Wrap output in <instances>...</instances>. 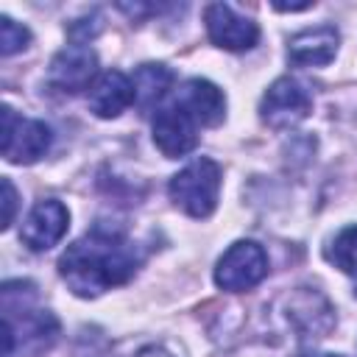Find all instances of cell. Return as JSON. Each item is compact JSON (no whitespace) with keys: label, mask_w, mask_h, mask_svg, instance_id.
<instances>
[{"label":"cell","mask_w":357,"mask_h":357,"mask_svg":"<svg viewBox=\"0 0 357 357\" xmlns=\"http://www.w3.org/2000/svg\"><path fill=\"white\" fill-rule=\"evenodd\" d=\"M139 268L137 245L112 226H95L81 240L67 245L59 259V273L81 298H95L103 290L126 284Z\"/></svg>","instance_id":"1"},{"label":"cell","mask_w":357,"mask_h":357,"mask_svg":"<svg viewBox=\"0 0 357 357\" xmlns=\"http://www.w3.org/2000/svg\"><path fill=\"white\" fill-rule=\"evenodd\" d=\"M33 284L31 282H6L3 284V335L6 357L17 351L36 357L47 351L59 337V321L47 310L31 307Z\"/></svg>","instance_id":"2"},{"label":"cell","mask_w":357,"mask_h":357,"mask_svg":"<svg viewBox=\"0 0 357 357\" xmlns=\"http://www.w3.org/2000/svg\"><path fill=\"white\" fill-rule=\"evenodd\" d=\"M167 192L173 204L190 218H209L220 195V165L215 159L198 156L170 178Z\"/></svg>","instance_id":"3"},{"label":"cell","mask_w":357,"mask_h":357,"mask_svg":"<svg viewBox=\"0 0 357 357\" xmlns=\"http://www.w3.org/2000/svg\"><path fill=\"white\" fill-rule=\"evenodd\" d=\"M0 117H3L0 148H3V156L8 162L31 165V162H36V159H42L47 153L53 134L42 120H25L11 106H3Z\"/></svg>","instance_id":"4"},{"label":"cell","mask_w":357,"mask_h":357,"mask_svg":"<svg viewBox=\"0 0 357 357\" xmlns=\"http://www.w3.org/2000/svg\"><path fill=\"white\" fill-rule=\"evenodd\" d=\"M265 273H268V257L262 245H257L254 240H237L218 259L215 284L229 293H243L257 287L265 279Z\"/></svg>","instance_id":"5"},{"label":"cell","mask_w":357,"mask_h":357,"mask_svg":"<svg viewBox=\"0 0 357 357\" xmlns=\"http://www.w3.org/2000/svg\"><path fill=\"white\" fill-rule=\"evenodd\" d=\"M310 109H312V95L307 92L304 84H298L290 75L276 78L259 103V114L271 128H290L301 123L310 114Z\"/></svg>","instance_id":"6"},{"label":"cell","mask_w":357,"mask_h":357,"mask_svg":"<svg viewBox=\"0 0 357 357\" xmlns=\"http://www.w3.org/2000/svg\"><path fill=\"white\" fill-rule=\"evenodd\" d=\"M153 142L167 156H184L198 145V123L181 103H167L153 114Z\"/></svg>","instance_id":"7"},{"label":"cell","mask_w":357,"mask_h":357,"mask_svg":"<svg viewBox=\"0 0 357 357\" xmlns=\"http://www.w3.org/2000/svg\"><path fill=\"white\" fill-rule=\"evenodd\" d=\"M204 20H206V33L209 39L223 47V50H248L257 45L259 39V28L254 20L248 17H240L231 6L226 3H212L206 6L204 11Z\"/></svg>","instance_id":"8"},{"label":"cell","mask_w":357,"mask_h":357,"mask_svg":"<svg viewBox=\"0 0 357 357\" xmlns=\"http://www.w3.org/2000/svg\"><path fill=\"white\" fill-rule=\"evenodd\" d=\"M95 75H98V56H95V50H89L81 42L59 50L50 61V70H47L50 84L61 92L92 89Z\"/></svg>","instance_id":"9"},{"label":"cell","mask_w":357,"mask_h":357,"mask_svg":"<svg viewBox=\"0 0 357 357\" xmlns=\"http://www.w3.org/2000/svg\"><path fill=\"white\" fill-rule=\"evenodd\" d=\"M67 223H70V212H67V206L61 201H56V198L39 201L28 212V218H25V223L20 229V240L31 251H47L64 237Z\"/></svg>","instance_id":"10"},{"label":"cell","mask_w":357,"mask_h":357,"mask_svg":"<svg viewBox=\"0 0 357 357\" xmlns=\"http://www.w3.org/2000/svg\"><path fill=\"white\" fill-rule=\"evenodd\" d=\"M284 304H287V310H284L287 321L304 337H324L332 329V324H335L332 307H329V301L318 290L298 287L293 296L284 298Z\"/></svg>","instance_id":"11"},{"label":"cell","mask_w":357,"mask_h":357,"mask_svg":"<svg viewBox=\"0 0 357 357\" xmlns=\"http://www.w3.org/2000/svg\"><path fill=\"white\" fill-rule=\"evenodd\" d=\"M340 33L335 25H315L304 28L290 36L287 42V59L296 67H324L335 59L337 53Z\"/></svg>","instance_id":"12"},{"label":"cell","mask_w":357,"mask_h":357,"mask_svg":"<svg viewBox=\"0 0 357 357\" xmlns=\"http://www.w3.org/2000/svg\"><path fill=\"white\" fill-rule=\"evenodd\" d=\"M176 103H181L195 117L198 126H218L226 117V98L206 78H190V81H184L181 89H178V95H176Z\"/></svg>","instance_id":"13"},{"label":"cell","mask_w":357,"mask_h":357,"mask_svg":"<svg viewBox=\"0 0 357 357\" xmlns=\"http://www.w3.org/2000/svg\"><path fill=\"white\" fill-rule=\"evenodd\" d=\"M134 103V81L120 70H106L89 89V109L98 117H117Z\"/></svg>","instance_id":"14"},{"label":"cell","mask_w":357,"mask_h":357,"mask_svg":"<svg viewBox=\"0 0 357 357\" xmlns=\"http://www.w3.org/2000/svg\"><path fill=\"white\" fill-rule=\"evenodd\" d=\"M173 70L165 64H142L134 73V103L139 112H151L173 86Z\"/></svg>","instance_id":"15"},{"label":"cell","mask_w":357,"mask_h":357,"mask_svg":"<svg viewBox=\"0 0 357 357\" xmlns=\"http://www.w3.org/2000/svg\"><path fill=\"white\" fill-rule=\"evenodd\" d=\"M326 259L335 262L343 273H357V226H346L332 245L326 248Z\"/></svg>","instance_id":"16"},{"label":"cell","mask_w":357,"mask_h":357,"mask_svg":"<svg viewBox=\"0 0 357 357\" xmlns=\"http://www.w3.org/2000/svg\"><path fill=\"white\" fill-rule=\"evenodd\" d=\"M28 42H31V33L25 25L14 22L11 17H0V53L3 56H14Z\"/></svg>","instance_id":"17"},{"label":"cell","mask_w":357,"mask_h":357,"mask_svg":"<svg viewBox=\"0 0 357 357\" xmlns=\"http://www.w3.org/2000/svg\"><path fill=\"white\" fill-rule=\"evenodd\" d=\"M14 209H17V190H14L11 178H3V229L11 226Z\"/></svg>","instance_id":"18"},{"label":"cell","mask_w":357,"mask_h":357,"mask_svg":"<svg viewBox=\"0 0 357 357\" xmlns=\"http://www.w3.org/2000/svg\"><path fill=\"white\" fill-rule=\"evenodd\" d=\"M134 357H173V354H167V351L159 349V346H145V349H139Z\"/></svg>","instance_id":"19"},{"label":"cell","mask_w":357,"mask_h":357,"mask_svg":"<svg viewBox=\"0 0 357 357\" xmlns=\"http://www.w3.org/2000/svg\"><path fill=\"white\" fill-rule=\"evenodd\" d=\"M312 3H273V8L276 11H304V8H310Z\"/></svg>","instance_id":"20"},{"label":"cell","mask_w":357,"mask_h":357,"mask_svg":"<svg viewBox=\"0 0 357 357\" xmlns=\"http://www.w3.org/2000/svg\"><path fill=\"white\" fill-rule=\"evenodd\" d=\"M354 276H357V273H354ZM354 296H357V282H354Z\"/></svg>","instance_id":"21"},{"label":"cell","mask_w":357,"mask_h":357,"mask_svg":"<svg viewBox=\"0 0 357 357\" xmlns=\"http://www.w3.org/2000/svg\"><path fill=\"white\" fill-rule=\"evenodd\" d=\"M326 357H343V354H326Z\"/></svg>","instance_id":"22"}]
</instances>
